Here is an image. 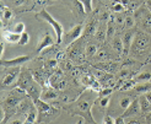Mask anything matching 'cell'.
Instances as JSON below:
<instances>
[{
  "label": "cell",
  "mask_w": 151,
  "mask_h": 124,
  "mask_svg": "<svg viewBox=\"0 0 151 124\" xmlns=\"http://www.w3.org/2000/svg\"><path fill=\"white\" fill-rule=\"evenodd\" d=\"M38 16H41L44 21L47 22V24H49L53 30H54V32L57 35V43H62L63 42V33H64V30H63V26L59 24V22L52 16V15L47 11V10H42L40 12Z\"/></svg>",
  "instance_id": "cell-1"
},
{
  "label": "cell",
  "mask_w": 151,
  "mask_h": 124,
  "mask_svg": "<svg viewBox=\"0 0 151 124\" xmlns=\"http://www.w3.org/2000/svg\"><path fill=\"white\" fill-rule=\"evenodd\" d=\"M20 68L21 66H12L11 69L6 71L4 79H3V87H7L20 76Z\"/></svg>",
  "instance_id": "cell-2"
},
{
  "label": "cell",
  "mask_w": 151,
  "mask_h": 124,
  "mask_svg": "<svg viewBox=\"0 0 151 124\" xmlns=\"http://www.w3.org/2000/svg\"><path fill=\"white\" fill-rule=\"evenodd\" d=\"M33 103L36 105L40 114H57L58 113V111L55 108H53L52 105H48L46 101L42 99V98H38L37 101H35Z\"/></svg>",
  "instance_id": "cell-3"
},
{
  "label": "cell",
  "mask_w": 151,
  "mask_h": 124,
  "mask_svg": "<svg viewBox=\"0 0 151 124\" xmlns=\"http://www.w3.org/2000/svg\"><path fill=\"white\" fill-rule=\"evenodd\" d=\"M22 98H25V95H21V96H16L15 92L10 96H7V98H5L3 101V107L4 108H7V110H11V108H15L20 105V102L22 101Z\"/></svg>",
  "instance_id": "cell-4"
},
{
  "label": "cell",
  "mask_w": 151,
  "mask_h": 124,
  "mask_svg": "<svg viewBox=\"0 0 151 124\" xmlns=\"http://www.w3.org/2000/svg\"><path fill=\"white\" fill-rule=\"evenodd\" d=\"M35 81V77L31 75L28 70H25L22 74H20V77H19V81H17V87L22 89V90H27V87L31 85L32 82Z\"/></svg>",
  "instance_id": "cell-5"
},
{
  "label": "cell",
  "mask_w": 151,
  "mask_h": 124,
  "mask_svg": "<svg viewBox=\"0 0 151 124\" xmlns=\"http://www.w3.org/2000/svg\"><path fill=\"white\" fill-rule=\"evenodd\" d=\"M31 59V56H20L16 58H12V59H7V60H1V64L7 68H12V66H21L24 65L26 61H28Z\"/></svg>",
  "instance_id": "cell-6"
},
{
  "label": "cell",
  "mask_w": 151,
  "mask_h": 124,
  "mask_svg": "<svg viewBox=\"0 0 151 124\" xmlns=\"http://www.w3.org/2000/svg\"><path fill=\"white\" fill-rule=\"evenodd\" d=\"M26 92H27V95L29 96V98H32L33 102H35V101H37L38 98H41L42 89H41V86H40V82L35 80V81L27 87Z\"/></svg>",
  "instance_id": "cell-7"
},
{
  "label": "cell",
  "mask_w": 151,
  "mask_h": 124,
  "mask_svg": "<svg viewBox=\"0 0 151 124\" xmlns=\"http://www.w3.org/2000/svg\"><path fill=\"white\" fill-rule=\"evenodd\" d=\"M149 44H150V38L146 35H144V33H138L137 36H135L134 42H133V45L138 50L145 49Z\"/></svg>",
  "instance_id": "cell-8"
},
{
  "label": "cell",
  "mask_w": 151,
  "mask_h": 124,
  "mask_svg": "<svg viewBox=\"0 0 151 124\" xmlns=\"http://www.w3.org/2000/svg\"><path fill=\"white\" fill-rule=\"evenodd\" d=\"M138 14L141 15V16H139V19H140V22H141L142 27L151 33V12L147 10V7H146V10L145 9L139 10Z\"/></svg>",
  "instance_id": "cell-9"
},
{
  "label": "cell",
  "mask_w": 151,
  "mask_h": 124,
  "mask_svg": "<svg viewBox=\"0 0 151 124\" xmlns=\"http://www.w3.org/2000/svg\"><path fill=\"white\" fill-rule=\"evenodd\" d=\"M81 82L84 84L86 87H91L93 91H96V90L100 89V82L96 80V76H93V75H91V74L82 75Z\"/></svg>",
  "instance_id": "cell-10"
},
{
  "label": "cell",
  "mask_w": 151,
  "mask_h": 124,
  "mask_svg": "<svg viewBox=\"0 0 151 124\" xmlns=\"http://www.w3.org/2000/svg\"><path fill=\"white\" fill-rule=\"evenodd\" d=\"M82 31H84V27H82V25H78V26H75L69 33L66 35V40H65V43L66 44H69V43H73L78 40V38L81 36L82 33Z\"/></svg>",
  "instance_id": "cell-11"
},
{
  "label": "cell",
  "mask_w": 151,
  "mask_h": 124,
  "mask_svg": "<svg viewBox=\"0 0 151 124\" xmlns=\"http://www.w3.org/2000/svg\"><path fill=\"white\" fill-rule=\"evenodd\" d=\"M48 84L50 87H54L55 90L57 89H64L65 87V81L63 80V77L60 74H54L52 75L49 79H48Z\"/></svg>",
  "instance_id": "cell-12"
},
{
  "label": "cell",
  "mask_w": 151,
  "mask_h": 124,
  "mask_svg": "<svg viewBox=\"0 0 151 124\" xmlns=\"http://www.w3.org/2000/svg\"><path fill=\"white\" fill-rule=\"evenodd\" d=\"M141 111V108H140V103H139V99H134L133 102L130 103V106L127 108L124 114H122L123 117H130V115H135V114H139Z\"/></svg>",
  "instance_id": "cell-13"
},
{
  "label": "cell",
  "mask_w": 151,
  "mask_h": 124,
  "mask_svg": "<svg viewBox=\"0 0 151 124\" xmlns=\"http://www.w3.org/2000/svg\"><path fill=\"white\" fill-rule=\"evenodd\" d=\"M3 37L4 40L7 42V43H19L20 38H21V35L17 33V32H11V31H5L3 33Z\"/></svg>",
  "instance_id": "cell-14"
},
{
  "label": "cell",
  "mask_w": 151,
  "mask_h": 124,
  "mask_svg": "<svg viewBox=\"0 0 151 124\" xmlns=\"http://www.w3.org/2000/svg\"><path fill=\"white\" fill-rule=\"evenodd\" d=\"M54 43V40L47 33V35H44L43 38L41 40L40 42V45H38V48H37V53H41L43 49H46L47 47H50V45Z\"/></svg>",
  "instance_id": "cell-15"
},
{
  "label": "cell",
  "mask_w": 151,
  "mask_h": 124,
  "mask_svg": "<svg viewBox=\"0 0 151 124\" xmlns=\"http://www.w3.org/2000/svg\"><path fill=\"white\" fill-rule=\"evenodd\" d=\"M37 113H38V110H37L36 105L32 106V108L28 111V113L26 114V118L24 119L25 123H35L37 120Z\"/></svg>",
  "instance_id": "cell-16"
},
{
  "label": "cell",
  "mask_w": 151,
  "mask_h": 124,
  "mask_svg": "<svg viewBox=\"0 0 151 124\" xmlns=\"http://www.w3.org/2000/svg\"><path fill=\"white\" fill-rule=\"evenodd\" d=\"M58 97V94L54 87H50V89H47L44 92H42L41 95V98L44 99V101H49V99H55Z\"/></svg>",
  "instance_id": "cell-17"
},
{
  "label": "cell",
  "mask_w": 151,
  "mask_h": 124,
  "mask_svg": "<svg viewBox=\"0 0 151 124\" xmlns=\"http://www.w3.org/2000/svg\"><path fill=\"white\" fill-rule=\"evenodd\" d=\"M76 107H78L79 111L90 114V110H91V102H90L88 99H81V101H79V102H78Z\"/></svg>",
  "instance_id": "cell-18"
},
{
  "label": "cell",
  "mask_w": 151,
  "mask_h": 124,
  "mask_svg": "<svg viewBox=\"0 0 151 124\" xmlns=\"http://www.w3.org/2000/svg\"><path fill=\"white\" fill-rule=\"evenodd\" d=\"M132 40H133V33L132 32H127L124 35V38H123V45H124V56H127L128 52L130 49V45H132Z\"/></svg>",
  "instance_id": "cell-19"
},
{
  "label": "cell",
  "mask_w": 151,
  "mask_h": 124,
  "mask_svg": "<svg viewBox=\"0 0 151 124\" xmlns=\"http://www.w3.org/2000/svg\"><path fill=\"white\" fill-rule=\"evenodd\" d=\"M139 103H140L141 111H142V112H145V113L151 108V103H150V101L147 99L146 96H141V97L139 98Z\"/></svg>",
  "instance_id": "cell-20"
},
{
  "label": "cell",
  "mask_w": 151,
  "mask_h": 124,
  "mask_svg": "<svg viewBox=\"0 0 151 124\" xmlns=\"http://www.w3.org/2000/svg\"><path fill=\"white\" fill-rule=\"evenodd\" d=\"M135 91L139 92V94H147V92L151 91V84L142 82L141 85H137L135 86Z\"/></svg>",
  "instance_id": "cell-21"
},
{
  "label": "cell",
  "mask_w": 151,
  "mask_h": 124,
  "mask_svg": "<svg viewBox=\"0 0 151 124\" xmlns=\"http://www.w3.org/2000/svg\"><path fill=\"white\" fill-rule=\"evenodd\" d=\"M113 48L116 49V52L119 54V56H122L124 53V45H123V41L120 40V38H116L114 41H113Z\"/></svg>",
  "instance_id": "cell-22"
},
{
  "label": "cell",
  "mask_w": 151,
  "mask_h": 124,
  "mask_svg": "<svg viewBox=\"0 0 151 124\" xmlns=\"http://www.w3.org/2000/svg\"><path fill=\"white\" fill-rule=\"evenodd\" d=\"M79 1L82 4L85 9V14H88L92 11V0H79Z\"/></svg>",
  "instance_id": "cell-23"
},
{
  "label": "cell",
  "mask_w": 151,
  "mask_h": 124,
  "mask_svg": "<svg viewBox=\"0 0 151 124\" xmlns=\"http://www.w3.org/2000/svg\"><path fill=\"white\" fill-rule=\"evenodd\" d=\"M132 102H133V99H132L130 97H128V96H127V97H123L122 99H120L119 106H120V108H122V110H124V111H125L127 108L130 106V103H132Z\"/></svg>",
  "instance_id": "cell-24"
},
{
  "label": "cell",
  "mask_w": 151,
  "mask_h": 124,
  "mask_svg": "<svg viewBox=\"0 0 151 124\" xmlns=\"http://www.w3.org/2000/svg\"><path fill=\"white\" fill-rule=\"evenodd\" d=\"M95 21H91L90 24L86 26V30H85V35L86 36H90V35H93L96 33V26H95Z\"/></svg>",
  "instance_id": "cell-25"
},
{
  "label": "cell",
  "mask_w": 151,
  "mask_h": 124,
  "mask_svg": "<svg viewBox=\"0 0 151 124\" xmlns=\"http://www.w3.org/2000/svg\"><path fill=\"white\" fill-rule=\"evenodd\" d=\"M151 79V74L149 73V71H146V73H141L138 77H137V81H139V82H146V81H149Z\"/></svg>",
  "instance_id": "cell-26"
},
{
  "label": "cell",
  "mask_w": 151,
  "mask_h": 124,
  "mask_svg": "<svg viewBox=\"0 0 151 124\" xmlns=\"http://www.w3.org/2000/svg\"><path fill=\"white\" fill-rule=\"evenodd\" d=\"M96 53H97V47L95 44H88L87 45V48H86V54L88 57H93L96 56Z\"/></svg>",
  "instance_id": "cell-27"
},
{
  "label": "cell",
  "mask_w": 151,
  "mask_h": 124,
  "mask_svg": "<svg viewBox=\"0 0 151 124\" xmlns=\"http://www.w3.org/2000/svg\"><path fill=\"white\" fill-rule=\"evenodd\" d=\"M124 9H125V6L122 3H120V1H117V3H113L112 4V10L116 11V12H122Z\"/></svg>",
  "instance_id": "cell-28"
},
{
  "label": "cell",
  "mask_w": 151,
  "mask_h": 124,
  "mask_svg": "<svg viewBox=\"0 0 151 124\" xmlns=\"http://www.w3.org/2000/svg\"><path fill=\"white\" fill-rule=\"evenodd\" d=\"M29 42V35L27 32H24V33H21V38H20V41H19V44L20 45H25Z\"/></svg>",
  "instance_id": "cell-29"
},
{
  "label": "cell",
  "mask_w": 151,
  "mask_h": 124,
  "mask_svg": "<svg viewBox=\"0 0 151 124\" xmlns=\"http://www.w3.org/2000/svg\"><path fill=\"white\" fill-rule=\"evenodd\" d=\"M15 32H17V33H24L25 32V24H22V22H19V24L15 25V28H14Z\"/></svg>",
  "instance_id": "cell-30"
},
{
  "label": "cell",
  "mask_w": 151,
  "mask_h": 124,
  "mask_svg": "<svg viewBox=\"0 0 151 124\" xmlns=\"http://www.w3.org/2000/svg\"><path fill=\"white\" fill-rule=\"evenodd\" d=\"M3 17L5 20H11L12 17V11L10 9H6V7H3Z\"/></svg>",
  "instance_id": "cell-31"
},
{
  "label": "cell",
  "mask_w": 151,
  "mask_h": 124,
  "mask_svg": "<svg viewBox=\"0 0 151 124\" xmlns=\"http://www.w3.org/2000/svg\"><path fill=\"white\" fill-rule=\"evenodd\" d=\"M134 19L132 17V16H127L125 19H124V25L127 26V27H132V26H134Z\"/></svg>",
  "instance_id": "cell-32"
},
{
  "label": "cell",
  "mask_w": 151,
  "mask_h": 124,
  "mask_svg": "<svg viewBox=\"0 0 151 124\" xmlns=\"http://www.w3.org/2000/svg\"><path fill=\"white\" fill-rule=\"evenodd\" d=\"M108 103H109V96H104V97H102L101 101H100V105H101L102 108H106V107L108 106Z\"/></svg>",
  "instance_id": "cell-33"
},
{
  "label": "cell",
  "mask_w": 151,
  "mask_h": 124,
  "mask_svg": "<svg viewBox=\"0 0 151 124\" xmlns=\"http://www.w3.org/2000/svg\"><path fill=\"white\" fill-rule=\"evenodd\" d=\"M112 91H113V89H111V87L103 89V90H101V91H100V95H101V97H104V96H109V95L112 94Z\"/></svg>",
  "instance_id": "cell-34"
},
{
  "label": "cell",
  "mask_w": 151,
  "mask_h": 124,
  "mask_svg": "<svg viewBox=\"0 0 151 124\" xmlns=\"http://www.w3.org/2000/svg\"><path fill=\"white\" fill-rule=\"evenodd\" d=\"M97 59H99V60H106V59H107V53H106L104 50L99 52V53H97Z\"/></svg>",
  "instance_id": "cell-35"
},
{
  "label": "cell",
  "mask_w": 151,
  "mask_h": 124,
  "mask_svg": "<svg viewBox=\"0 0 151 124\" xmlns=\"http://www.w3.org/2000/svg\"><path fill=\"white\" fill-rule=\"evenodd\" d=\"M103 123H106V124H114L116 123V119L114 118H112L111 115H106L104 117V119H103Z\"/></svg>",
  "instance_id": "cell-36"
},
{
  "label": "cell",
  "mask_w": 151,
  "mask_h": 124,
  "mask_svg": "<svg viewBox=\"0 0 151 124\" xmlns=\"http://www.w3.org/2000/svg\"><path fill=\"white\" fill-rule=\"evenodd\" d=\"M113 32H114V28H113V26H112V25H109V26H108V32H107V36H108V37H112V36H113Z\"/></svg>",
  "instance_id": "cell-37"
},
{
  "label": "cell",
  "mask_w": 151,
  "mask_h": 124,
  "mask_svg": "<svg viewBox=\"0 0 151 124\" xmlns=\"http://www.w3.org/2000/svg\"><path fill=\"white\" fill-rule=\"evenodd\" d=\"M25 1H26V0H12V3L16 5V6H20L21 4H24Z\"/></svg>",
  "instance_id": "cell-38"
},
{
  "label": "cell",
  "mask_w": 151,
  "mask_h": 124,
  "mask_svg": "<svg viewBox=\"0 0 151 124\" xmlns=\"http://www.w3.org/2000/svg\"><path fill=\"white\" fill-rule=\"evenodd\" d=\"M117 123H124V117H123V115L116 119V124H117Z\"/></svg>",
  "instance_id": "cell-39"
},
{
  "label": "cell",
  "mask_w": 151,
  "mask_h": 124,
  "mask_svg": "<svg viewBox=\"0 0 151 124\" xmlns=\"http://www.w3.org/2000/svg\"><path fill=\"white\" fill-rule=\"evenodd\" d=\"M49 64H50L52 68H57V60H50Z\"/></svg>",
  "instance_id": "cell-40"
},
{
  "label": "cell",
  "mask_w": 151,
  "mask_h": 124,
  "mask_svg": "<svg viewBox=\"0 0 151 124\" xmlns=\"http://www.w3.org/2000/svg\"><path fill=\"white\" fill-rule=\"evenodd\" d=\"M146 7H147V10L151 12V0H147L146 1Z\"/></svg>",
  "instance_id": "cell-41"
},
{
  "label": "cell",
  "mask_w": 151,
  "mask_h": 124,
  "mask_svg": "<svg viewBox=\"0 0 151 124\" xmlns=\"http://www.w3.org/2000/svg\"><path fill=\"white\" fill-rule=\"evenodd\" d=\"M146 120H147V123H151V111L147 113V115H146Z\"/></svg>",
  "instance_id": "cell-42"
},
{
  "label": "cell",
  "mask_w": 151,
  "mask_h": 124,
  "mask_svg": "<svg viewBox=\"0 0 151 124\" xmlns=\"http://www.w3.org/2000/svg\"><path fill=\"white\" fill-rule=\"evenodd\" d=\"M120 3H122L124 6H128V3H129V0H119Z\"/></svg>",
  "instance_id": "cell-43"
},
{
  "label": "cell",
  "mask_w": 151,
  "mask_h": 124,
  "mask_svg": "<svg viewBox=\"0 0 151 124\" xmlns=\"http://www.w3.org/2000/svg\"><path fill=\"white\" fill-rule=\"evenodd\" d=\"M146 97H147V99L150 101V103H151V94H149V92H147V94H146Z\"/></svg>",
  "instance_id": "cell-44"
},
{
  "label": "cell",
  "mask_w": 151,
  "mask_h": 124,
  "mask_svg": "<svg viewBox=\"0 0 151 124\" xmlns=\"http://www.w3.org/2000/svg\"><path fill=\"white\" fill-rule=\"evenodd\" d=\"M3 53H4V44L1 43V52H0V54H1V57H3Z\"/></svg>",
  "instance_id": "cell-45"
}]
</instances>
